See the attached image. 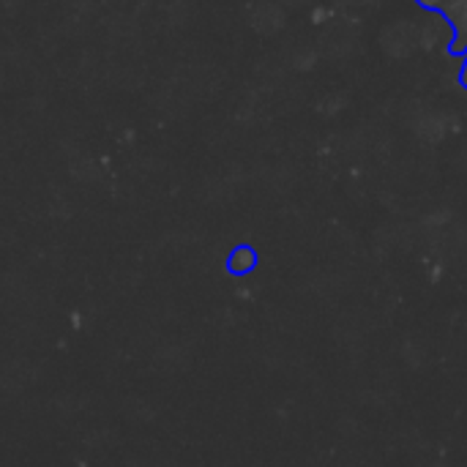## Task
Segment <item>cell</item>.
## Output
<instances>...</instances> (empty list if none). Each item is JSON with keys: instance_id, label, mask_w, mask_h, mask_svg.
I'll use <instances>...</instances> for the list:
<instances>
[{"instance_id": "obj_2", "label": "cell", "mask_w": 467, "mask_h": 467, "mask_svg": "<svg viewBox=\"0 0 467 467\" xmlns=\"http://www.w3.org/2000/svg\"><path fill=\"white\" fill-rule=\"evenodd\" d=\"M460 79H462V85H465V90H467V60H465V66H462V77H460Z\"/></svg>"}, {"instance_id": "obj_1", "label": "cell", "mask_w": 467, "mask_h": 467, "mask_svg": "<svg viewBox=\"0 0 467 467\" xmlns=\"http://www.w3.org/2000/svg\"><path fill=\"white\" fill-rule=\"evenodd\" d=\"M443 11L449 14L451 25H454V33H457V41H454V52H465L467 49V0H449L443 5Z\"/></svg>"}]
</instances>
